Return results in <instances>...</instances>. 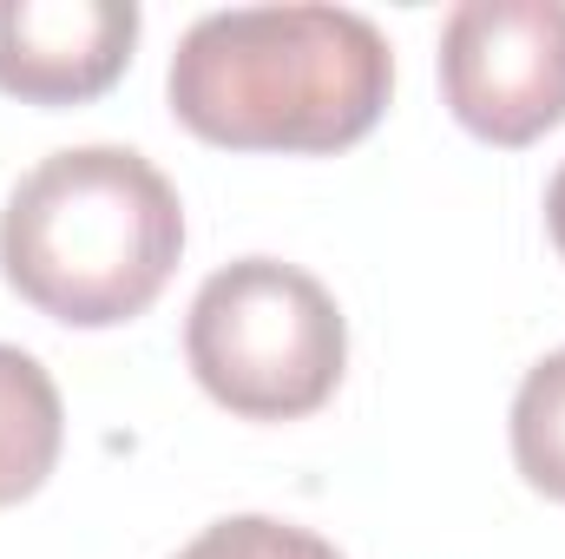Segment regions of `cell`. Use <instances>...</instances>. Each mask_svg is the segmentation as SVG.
Here are the masks:
<instances>
[{
	"label": "cell",
	"instance_id": "1",
	"mask_svg": "<svg viewBox=\"0 0 565 559\" xmlns=\"http://www.w3.org/2000/svg\"><path fill=\"white\" fill-rule=\"evenodd\" d=\"M164 93L204 145L342 151L382 126L395 53L355 7H224L184 27Z\"/></svg>",
	"mask_w": 565,
	"mask_h": 559
},
{
	"label": "cell",
	"instance_id": "2",
	"mask_svg": "<svg viewBox=\"0 0 565 559\" xmlns=\"http://www.w3.org/2000/svg\"><path fill=\"white\" fill-rule=\"evenodd\" d=\"M184 257V204L132 145L40 158L0 211V277L66 329L145 316Z\"/></svg>",
	"mask_w": 565,
	"mask_h": 559
},
{
	"label": "cell",
	"instance_id": "3",
	"mask_svg": "<svg viewBox=\"0 0 565 559\" xmlns=\"http://www.w3.org/2000/svg\"><path fill=\"white\" fill-rule=\"evenodd\" d=\"M184 362L198 389L237 421H302L349 369V323L302 264L237 257L198 283Z\"/></svg>",
	"mask_w": 565,
	"mask_h": 559
},
{
	"label": "cell",
	"instance_id": "4",
	"mask_svg": "<svg viewBox=\"0 0 565 559\" xmlns=\"http://www.w3.org/2000/svg\"><path fill=\"white\" fill-rule=\"evenodd\" d=\"M440 99L487 145H533L565 119V0H460L440 20Z\"/></svg>",
	"mask_w": 565,
	"mask_h": 559
},
{
	"label": "cell",
	"instance_id": "5",
	"mask_svg": "<svg viewBox=\"0 0 565 559\" xmlns=\"http://www.w3.org/2000/svg\"><path fill=\"white\" fill-rule=\"evenodd\" d=\"M139 46L132 0H0V93L26 106L99 99Z\"/></svg>",
	"mask_w": 565,
	"mask_h": 559
},
{
	"label": "cell",
	"instance_id": "6",
	"mask_svg": "<svg viewBox=\"0 0 565 559\" xmlns=\"http://www.w3.org/2000/svg\"><path fill=\"white\" fill-rule=\"evenodd\" d=\"M66 447V409L40 356L0 342V507H20L46 487Z\"/></svg>",
	"mask_w": 565,
	"mask_h": 559
},
{
	"label": "cell",
	"instance_id": "7",
	"mask_svg": "<svg viewBox=\"0 0 565 559\" xmlns=\"http://www.w3.org/2000/svg\"><path fill=\"white\" fill-rule=\"evenodd\" d=\"M513 467L533 494L565 500V349L533 362L513 395Z\"/></svg>",
	"mask_w": 565,
	"mask_h": 559
},
{
	"label": "cell",
	"instance_id": "8",
	"mask_svg": "<svg viewBox=\"0 0 565 559\" xmlns=\"http://www.w3.org/2000/svg\"><path fill=\"white\" fill-rule=\"evenodd\" d=\"M171 559H342L322 534L296 527V520H270V514H231L211 520L191 547H178Z\"/></svg>",
	"mask_w": 565,
	"mask_h": 559
},
{
	"label": "cell",
	"instance_id": "9",
	"mask_svg": "<svg viewBox=\"0 0 565 559\" xmlns=\"http://www.w3.org/2000/svg\"><path fill=\"white\" fill-rule=\"evenodd\" d=\"M546 231H553V244H559V257H565V158H559V171H553V184H546Z\"/></svg>",
	"mask_w": 565,
	"mask_h": 559
}]
</instances>
